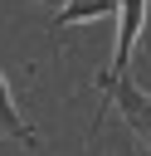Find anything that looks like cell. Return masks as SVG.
<instances>
[{
    "label": "cell",
    "mask_w": 151,
    "mask_h": 156,
    "mask_svg": "<svg viewBox=\"0 0 151 156\" xmlns=\"http://www.w3.org/2000/svg\"><path fill=\"white\" fill-rule=\"evenodd\" d=\"M141 24H146V0H122V10H117V49H112V73H127L132 49H136V39H141Z\"/></svg>",
    "instance_id": "obj_2"
},
{
    "label": "cell",
    "mask_w": 151,
    "mask_h": 156,
    "mask_svg": "<svg viewBox=\"0 0 151 156\" xmlns=\"http://www.w3.org/2000/svg\"><path fill=\"white\" fill-rule=\"evenodd\" d=\"M15 136V141H24V146H34V132H29V122L19 117V107H15V98H10V83H5V73H0V136Z\"/></svg>",
    "instance_id": "obj_4"
},
{
    "label": "cell",
    "mask_w": 151,
    "mask_h": 156,
    "mask_svg": "<svg viewBox=\"0 0 151 156\" xmlns=\"http://www.w3.org/2000/svg\"><path fill=\"white\" fill-rule=\"evenodd\" d=\"M122 0H63V10L49 20L54 29H68V24H88V20H102V15H117Z\"/></svg>",
    "instance_id": "obj_3"
},
{
    "label": "cell",
    "mask_w": 151,
    "mask_h": 156,
    "mask_svg": "<svg viewBox=\"0 0 151 156\" xmlns=\"http://www.w3.org/2000/svg\"><path fill=\"white\" fill-rule=\"evenodd\" d=\"M97 83H102L107 102L122 112V122H127V127H132V132H136V136L151 146V93H141V88H136L127 73H112V68H107Z\"/></svg>",
    "instance_id": "obj_1"
}]
</instances>
